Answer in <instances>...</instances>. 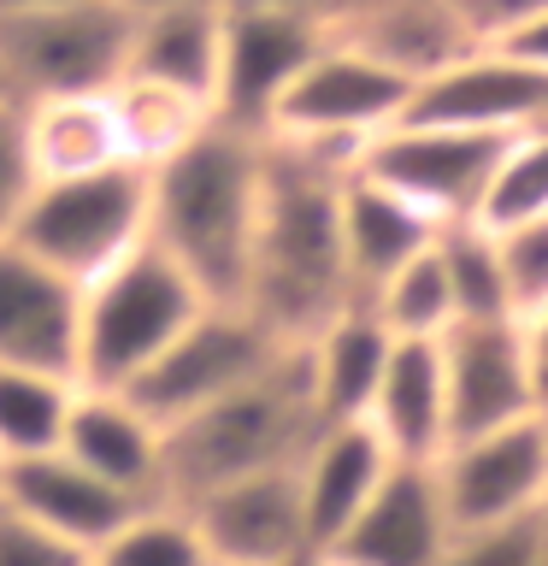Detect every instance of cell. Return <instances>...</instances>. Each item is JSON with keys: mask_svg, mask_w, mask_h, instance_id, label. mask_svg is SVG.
I'll list each match as a JSON object with an SVG mask.
<instances>
[{"mask_svg": "<svg viewBox=\"0 0 548 566\" xmlns=\"http://www.w3.org/2000/svg\"><path fill=\"white\" fill-rule=\"evenodd\" d=\"M189 525L201 531L212 566H289L313 555L307 520H301V484L295 467L242 478L230 490H212L189 502Z\"/></svg>", "mask_w": 548, "mask_h": 566, "instance_id": "cell-14", "label": "cell"}, {"mask_svg": "<svg viewBox=\"0 0 548 566\" xmlns=\"http://www.w3.org/2000/svg\"><path fill=\"white\" fill-rule=\"evenodd\" d=\"M24 154L35 184H65V177L113 171L124 166L118 124L106 95H53L24 106Z\"/></svg>", "mask_w": 548, "mask_h": 566, "instance_id": "cell-25", "label": "cell"}, {"mask_svg": "<svg viewBox=\"0 0 548 566\" xmlns=\"http://www.w3.org/2000/svg\"><path fill=\"white\" fill-rule=\"evenodd\" d=\"M136 18L113 0H65L0 18V95L30 106L53 95H106L124 77Z\"/></svg>", "mask_w": 548, "mask_h": 566, "instance_id": "cell-6", "label": "cell"}, {"mask_svg": "<svg viewBox=\"0 0 548 566\" xmlns=\"http://www.w3.org/2000/svg\"><path fill=\"white\" fill-rule=\"evenodd\" d=\"M48 7H65V0H0V18H18V12H48Z\"/></svg>", "mask_w": 548, "mask_h": 566, "instance_id": "cell-40", "label": "cell"}, {"mask_svg": "<svg viewBox=\"0 0 548 566\" xmlns=\"http://www.w3.org/2000/svg\"><path fill=\"white\" fill-rule=\"evenodd\" d=\"M366 424L378 431L389 460L401 467H431L449 449V401H442V354L436 343H396L371 401Z\"/></svg>", "mask_w": 548, "mask_h": 566, "instance_id": "cell-23", "label": "cell"}, {"mask_svg": "<svg viewBox=\"0 0 548 566\" xmlns=\"http://www.w3.org/2000/svg\"><path fill=\"white\" fill-rule=\"evenodd\" d=\"M313 437H318V413L307 396L301 354L289 348L272 371H260L236 396L171 424L166 442H159V502L189 507L212 490L242 484V478L301 467Z\"/></svg>", "mask_w": 548, "mask_h": 566, "instance_id": "cell-3", "label": "cell"}, {"mask_svg": "<svg viewBox=\"0 0 548 566\" xmlns=\"http://www.w3.org/2000/svg\"><path fill=\"white\" fill-rule=\"evenodd\" d=\"M537 520H542V543H548V502H542V513H537Z\"/></svg>", "mask_w": 548, "mask_h": 566, "instance_id": "cell-43", "label": "cell"}, {"mask_svg": "<svg viewBox=\"0 0 548 566\" xmlns=\"http://www.w3.org/2000/svg\"><path fill=\"white\" fill-rule=\"evenodd\" d=\"M530 219H548V130H525L507 142L489 171L484 207H477L484 230H513Z\"/></svg>", "mask_w": 548, "mask_h": 566, "instance_id": "cell-31", "label": "cell"}, {"mask_svg": "<svg viewBox=\"0 0 548 566\" xmlns=\"http://www.w3.org/2000/svg\"><path fill=\"white\" fill-rule=\"evenodd\" d=\"M88 566H212V555H207L201 531L189 525L183 507L154 502V507H136L130 520L88 555Z\"/></svg>", "mask_w": 548, "mask_h": 566, "instance_id": "cell-30", "label": "cell"}, {"mask_svg": "<svg viewBox=\"0 0 548 566\" xmlns=\"http://www.w3.org/2000/svg\"><path fill=\"white\" fill-rule=\"evenodd\" d=\"M431 242H436V224L419 207H407L401 195H389L371 177L348 171V184H342V260H348V283H354L360 307L407 260H419Z\"/></svg>", "mask_w": 548, "mask_h": 566, "instance_id": "cell-24", "label": "cell"}, {"mask_svg": "<svg viewBox=\"0 0 548 566\" xmlns=\"http://www.w3.org/2000/svg\"><path fill=\"white\" fill-rule=\"evenodd\" d=\"M442 354V401H449V449L466 437L502 431V424L542 413L537 378H530V343L519 325H454L436 343Z\"/></svg>", "mask_w": 548, "mask_h": 566, "instance_id": "cell-12", "label": "cell"}, {"mask_svg": "<svg viewBox=\"0 0 548 566\" xmlns=\"http://www.w3.org/2000/svg\"><path fill=\"white\" fill-rule=\"evenodd\" d=\"M224 12H283V18H307V24L336 30L360 0H219Z\"/></svg>", "mask_w": 548, "mask_h": 566, "instance_id": "cell-37", "label": "cell"}, {"mask_svg": "<svg viewBox=\"0 0 548 566\" xmlns=\"http://www.w3.org/2000/svg\"><path fill=\"white\" fill-rule=\"evenodd\" d=\"M106 106H113V124H118V148H124V166L136 171H159L166 159H177L194 136L212 130V106L189 101V95H171L159 83H136V77H118L106 88Z\"/></svg>", "mask_w": 548, "mask_h": 566, "instance_id": "cell-26", "label": "cell"}, {"mask_svg": "<svg viewBox=\"0 0 548 566\" xmlns=\"http://www.w3.org/2000/svg\"><path fill=\"white\" fill-rule=\"evenodd\" d=\"M525 343H530V378H537V407L548 413V313L525 331Z\"/></svg>", "mask_w": 548, "mask_h": 566, "instance_id": "cell-39", "label": "cell"}, {"mask_svg": "<svg viewBox=\"0 0 548 566\" xmlns=\"http://www.w3.org/2000/svg\"><path fill=\"white\" fill-rule=\"evenodd\" d=\"M77 283L53 277L18 242H0V366L77 384Z\"/></svg>", "mask_w": 548, "mask_h": 566, "instance_id": "cell-16", "label": "cell"}, {"mask_svg": "<svg viewBox=\"0 0 548 566\" xmlns=\"http://www.w3.org/2000/svg\"><path fill=\"white\" fill-rule=\"evenodd\" d=\"M71 401H77V384L71 378L0 366V467L60 454Z\"/></svg>", "mask_w": 548, "mask_h": 566, "instance_id": "cell-27", "label": "cell"}, {"mask_svg": "<svg viewBox=\"0 0 548 566\" xmlns=\"http://www.w3.org/2000/svg\"><path fill=\"white\" fill-rule=\"evenodd\" d=\"M207 313V295L159 254L136 248L124 265L95 277L77 307V389H130L194 318Z\"/></svg>", "mask_w": 548, "mask_h": 566, "instance_id": "cell-4", "label": "cell"}, {"mask_svg": "<svg viewBox=\"0 0 548 566\" xmlns=\"http://www.w3.org/2000/svg\"><path fill=\"white\" fill-rule=\"evenodd\" d=\"M0 101H7V95H0Z\"/></svg>", "mask_w": 548, "mask_h": 566, "instance_id": "cell-44", "label": "cell"}, {"mask_svg": "<svg viewBox=\"0 0 548 566\" xmlns=\"http://www.w3.org/2000/svg\"><path fill=\"white\" fill-rule=\"evenodd\" d=\"M454 548V525L436 490V460L431 467H389L378 495L360 507L342 537L330 548V566H442Z\"/></svg>", "mask_w": 548, "mask_h": 566, "instance_id": "cell-15", "label": "cell"}, {"mask_svg": "<svg viewBox=\"0 0 548 566\" xmlns=\"http://www.w3.org/2000/svg\"><path fill=\"white\" fill-rule=\"evenodd\" d=\"M330 35L366 53L371 65H383L389 77H401L407 88H419L424 77L449 71L477 48L442 0H360Z\"/></svg>", "mask_w": 548, "mask_h": 566, "instance_id": "cell-20", "label": "cell"}, {"mask_svg": "<svg viewBox=\"0 0 548 566\" xmlns=\"http://www.w3.org/2000/svg\"><path fill=\"white\" fill-rule=\"evenodd\" d=\"M0 502H7L12 513H24L30 525L53 531L60 543L83 548V555H95V548L141 507V502H130V495H118L113 484L88 478L77 460H65V454L0 467Z\"/></svg>", "mask_w": 548, "mask_h": 566, "instance_id": "cell-18", "label": "cell"}, {"mask_svg": "<svg viewBox=\"0 0 548 566\" xmlns=\"http://www.w3.org/2000/svg\"><path fill=\"white\" fill-rule=\"evenodd\" d=\"M507 53V60H519V65H530V71H542L548 77V12H537L530 24H519L507 35V42H495Z\"/></svg>", "mask_w": 548, "mask_h": 566, "instance_id": "cell-38", "label": "cell"}, {"mask_svg": "<svg viewBox=\"0 0 548 566\" xmlns=\"http://www.w3.org/2000/svg\"><path fill=\"white\" fill-rule=\"evenodd\" d=\"M289 566H325V560H318V555H301V560H289Z\"/></svg>", "mask_w": 548, "mask_h": 566, "instance_id": "cell-42", "label": "cell"}, {"mask_svg": "<svg viewBox=\"0 0 548 566\" xmlns=\"http://www.w3.org/2000/svg\"><path fill=\"white\" fill-rule=\"evenodd\" d=\"M389 348H396V336L366 307H348L307 348H295L301 371H307L318 431H330V424H366L371 401H378V384H383V366H389Z\"/></svg>", "mask_w": 548, "mask_h": 566, "instance_id": "cell-22", "label": "cell"}, {"mask_svg": "<svg viewBox=\"0 0 548 566\" xmlns=\"http://www.w3.org/2000/svg\"><path fill=\"white\" fill-rule=\"evenodd\" d=\"M436 260H442V272H449L460 325H495V318H507L502 265H495V237L477 219L442 224L436 230ZM507 325H513V318H507Z\"/></svg>", "mask_w": 548, "mask_h": 566, "instance_id": "cell-29", "label": "cell"}, {"mask_svg": "<svg viewBox=\"0 0 548 566\" xmlns=\"http://www.w3.org/2000/svg\"><path fill=\"white\" fill-rule=\"evenodd\" d=\"M442 7L460 18V30H466L477 48H495L519 24H530L537 12H548V0H442Z\"/></svg>", "mask_w": 548, "mask_h": 566, "instance_id": "cell-36", "label": "cell"}, {"mask_svg": "<svg viewBox=\"0 0 548 566\" xmlns=\"http://www.w3.org/2000/svg\"><path fill=\"white\" fill-rule=\"evenodd\" d=\"M513 136H472V130H431V124H396L360 148V177L419 207L436 230L466 224L484 207L489 171Z\"/></svg>", "mask_w": 548, "mask_h": 566, "instance_id": "cell-9", "label": "cell"}, {"mask_svg": "<svg viewBox=\"0 0 548 566\" xmlns=\"http://www.w3.org/2000/svg\"><path fill=\"white\" fill-rule=\"evenodd\" d=\"M118 12H130V18H141V12H159V7H183V0H113Z\"/></svg>", "mask_w": 548, "mask_h": 566, "instance_id": "cell-41", "label": "cell"}, {"mask_svg": "<svg viewBox=\"0 0 548 566\" xmlns=\"http://www.w3.org/2000/svg\"><path fill=\"white\" fill-rule=\"evenodd\" d=\"M401 124H431V130H472V136H525L548 130V77L502 48H472L466 60L424 77L407 101Z\"/></svg>", "mask_w": 548, "mask_h": 566, "instance_id": "cell-13", "label": "cell"}, {"mask_svg": "<svg viewBox=\"0 0 548 566\" xmlns=\"http://www.w3.org/2000/svg\"><path fill=\"white\" fill-rule=\"evenodd\" d=\"M265 142L212 124L177 159L148 171V242L183 272L207 307H236L260 224Z\"/></svg>", "mask_w": 548, "mask_h": 566, "instance_id": "cell-2", "label": "cell"}, {"mask_svg": "<svg viewBox=\"0 0 548 566\" xmlns=\"http://www.w3.org/2000/svg\"><path fill=\"white\" fill-rule=\"evenodd\" d=\"M159 442H166V431L130 396H118V389H77L60 454L77 460L88 478L113 484L118 495L154 507L159 502Z\"/></svg>", "mask_w": 548, "mask_h": 566, "instance_id": "cell-17", "label": "cell"}, {"mask_svg": "<svg viewBox=\"0 0 548 566\" xmlns=\"http://www.w3.org/2000/svg\"><path fill=\"white\" fill-rule=\"evenodd\" d=\"M330 42L325 24L283 12H224V60H219V88H212V124L236 136L272 130V113L313 53Z\"/></svg>", "mask_w": 548, "mask_h": 566, "instance_id": "cell-11", "label": "cell"}, {"mask_svg": "<svg viewBox=\"0 0 548 566\" xmlns=\"http://www.w3.org/2000/svg\"><path fill=\"white\" fill-rule=\"evenodd\" d=\"M354 166V154L265 142L260 224L236 307L277 348H307L330 318L360 307L342 260V184Z\"/></svg>", "mask_w": 548, "mask_h": 566, "instance_id": "cell-1", "label": "cell"}, {"mask_svg": "<svg viewBox=\"0 0 548 566\" xmlns=\"http://www.w3.org/2000/svg\"><path fill=\"white\" fill-rule=\"evenodd\" d=\"M436 490L454 537L513 525L548 502V413H525L502 431L466 437L436 454Z\"/></svg>", "mask_w": 548, "mask_h": 566, "instance_id": "cell-10", "label": "cell"}, {"mask_svg": "<svg viewBox=\"0 0 548 566\" xmlns=\"http://www.w3.org/2000/svg\"><path fill=\"white\" fill-rule=\"evenodd\" d=\"M30 195H35V171L24 154V106L0 101V242H12Z\"/></svg>", "mask_w": 548, "mask_h": 566, "instance_id": "cell-34", "label": "cell"}, {"mask_svg": "<svg viewBox=\"0 0 548 566\" xmlns=\"http://www.w3.org/2000/svg\"><path fill=\"white\" fill-rule=\"evenodd\" d=\"M0 566H88V555L0 502Z\"/></svg>", "mask_w": 548, "mask_h": 566, "instance_id": "cell-35", "label": "cell"}, {"mask_svg": "<svg viewBox=\"0 0 548 566\" xmlns=\"http://www.w3.org/2000/svg\"><path fill=\"white\" fill-rule=\"evenodd\" d=\"M407 101H413V88L401 77H389L383 65H371L366 53H354L330 35L313 53V65L283 88L265 142H301V148H330L360 159L366 142H378L407 118Z\"/></svg>", "mask_w": 548, "mask_h": 566, "instance_id": "cell-7", "label": "cell"}, {"mask_svg": "<svg viewBox=\"0 0 548 566\" xmlns=\"http://www.w3.org/2000/svg\"><path fill=\"white\" fill-rule=\"evenodd\" d=\"M219 60H224V7L219 0H183V7H159L136 18L124 77L159 83L171 95L212 106Z\"/></svg>", "mask_w": 548, "mask_h": 566, "instance_id": "cell-21", "label": "cell"}, {"mask_svg": "<svg viewBox=\"0 0 548 566\" xmlns=\"http://www.w3.org/2000/svg\"><path fill=\"white\" fill-rule=\"evenodd\" d=\"M289 348H277L242 307H207L141 378L124 389L159 431L183 424L224 396H236L242 384H254L260 371H272Z\"/></svg>", "mask_w": 548, "mask_h": 566, "instance_id": "cell-8", "label": "cell"}, {"mask_svg": "<svg viewBox=\"0 0 548 566\" xmlns=\"http://www.w3.org/2000/svg\"><path fill=\"white\" fill-rule=\"evenodd\" d=\"M389 449L378 442L371 424H330L313 437V449L301 454L295 484H301V520H307V543L325 560L336 537L360 520V507L378 495V484L389 478Z\"/></svg>", "mask_w": 548, "mask_h": 566, "instance_id": "cell-19", "label": "cell"}, {"mask_svg": "<svg viewBox=\"0 0 548 566\" xmlns=\"http://www.w3.org/2000/svg\"><path fill=\"white\" fill-rule=\"evenodd\" d=\"M12 242L30 260H42L53 277L88 290L136 248H148V171L113 166L65 177V184H35Z\"/></svg>", "mask_w": 548, "mask_h": 566, "instance_id": "cell-5", "label": "cell"}, {"mask_svg": "<svg viewBox=\"0 0 548 566\" xmlns=\"http://www.w3.org/2000/svg\"><path fill=\"white\" fill-rule=\"evenodd\" d=\"M325 566H330V560H325Z\"/></svg>", "mask_w": 548, "mask_h": 566, "instance_id": "cell-45", "label": "cell"}, {"mask_svg": "<svg viewBox=\"0 0 548 566\" xmlns=\"http://www.w3.org/2000/svg\"><path fill=\"white\" fill-rule=\"evenodd\" d=\"M495 237V265H502V295H507V318L519 331H530L548 313V219L513 224V230H489Z\"/></svg>", "mask_w": 548, "mask_h": 566, "instance_id": "cell-32", "label": "cell"}, {"mask_svg": "<svg viewBox=\"0 0 548 566\" xmlns=\"http://www.w3.org/2000/svg\"><path fill=\"white\" fill-rule=\"evenodd\" d=\"M442 566H548V543H542V520H513V525H489V531H466L454 537Z\"/></svg>", "mask_w": 548, "mask_h": 566, "instance_id": "cell-33", "label": "cell"}, {"mask_svg": "<svg viewBox=\"0 0 548 566\" xmlns=\"http://www.w3.org/2000/svg\"><path fill=\"white\" fill-rule=\"evenodd\" d=\"M366 313L378 318L396 343H442V336L460 325V313H454L449 272H442V260H436V242L424 248L419 260H407L401 272L366 301Z\"/></svg>", "mask_w": 548, "mask_h": 566, "instance_id": "cell-28", "label": "cell"}]
</instances>
